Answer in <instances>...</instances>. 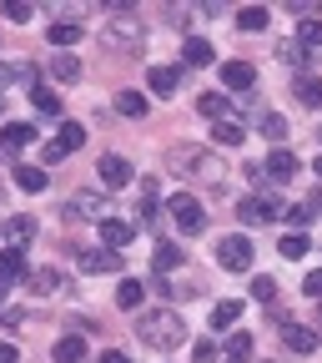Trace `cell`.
<instances>
[{"instance_id": "6da1fadb", "label": "cell", "mask_w": 322, "mask_h": 363, "mask_svg": "<svg viewBox=\"0 0 322 363\" xmlns=\"http://www.w3.org/2000/svg\"><path fill=\"white\" fill-rule=\"evenodd\" d=\"M166 167H171L176 177H187V182H207V187H217V182L226 177V162H222L217 152H207V147H192V142L171 147V152H166Z\"/></svg>"}, {"instance_id": "7a4b0ae2", "label": "cell", "mask_w": 322, "mask_h": 363, "mask_svg": "<svg viewBox=\"0 0 322 363\" xmlns=\"http://www.w3.org/2000/svg\"><path fill=\"white\" fill-rule=\"evenodd\" d=\"M136 338L146 348H156V353H171V348L187 343V323H181L171 308H151V313L136 318Z\"/></svg>"}, {"instance_id": "3957f363", "label": "cell", "mask_w": 322, "mask_h": 363, "mask_svg": "<svg viewBox=\"0 0 322 363\" xmlns=\"http://www.w3.org/2000/svg\"><path fill=\"white\" fill-rule=\"evenodd\" d=\"M101 35H106V45H116V51H126V56H136V51H142V40H146V26H142V16H131V11L116 6V11L106 16Z\"/></svg>"}, {"instance_id": "277c9868", "label": "cell", "mask_w": 322, "mask_h": 363, "mask_svg": "<svg viewBox=\"0 0 322 363\" xmlns=\"http://www.w3.org/2000/svg\"><path fill=\"white\" fill-rule=\"evenodd\" d=\"M166 212H171V222H176L187 238L207 233V207H202L192 192H176V197H166Z\"/></svg>"}, {"instance_id": "5b68a950", "label": "cell", "mask_w": 322, "mask_h": 363, "mask_svg": "<svg viewBox=\"0 0 322 363\" xmlns=\"http://www.w3.org/2000/svg\"><path fill=\"white\" fill-rule=\"evenodd\" d=\"M237 217L247 222V227H262V222H277V217H287V207L272 197V192H247L242 197V207H237Z\"/></svg>"}, {"instance_id": "8992f818", "label": "cell", "mask_w": 322, "mask_h": 363, "mask_svg": "<svg viewBox=\"0 0 322 363\" xmlns=\"http://www.w3.org/2000/svg\"><path fill=\"white\" fill-rule=\"evenodd\" d=\"M252 257H257V247H252L247 233H232V238H222V242H217V262H222L226 272H247Z\"/></svg>"}, {"instance_id": "52a82bcc", "label": "cell", "mask_w": 322, "mask_h": 363, "mask_svg": "<svg viewBox=\"0 0 322 363\" xmlns=\"http://www.w3.org/2000/svg\"><path fill=\"white\" fill-rule=\"evenodd\" d=\"M71 257L81 272H121V252L111 247H71Z\"/></svg>"}, {"instance_id": "ba28073f", "label": "cell", "mask_w": 322, "mask_h": 363, "mask_svg": "<svg viewBox=\"0 0 322 363\" xmlns=\"http://www.w3.org/2000/svg\"><path fill=\"white\" fill-rule=\"evenodd\" d=\"M131 242H136V222H126V217H106V222H101V247L126 252Z\"/></svg>"}, {"instance_id": "9c48e42d", "label": "cell", "mask_w": 322, "mask_h": 363, "mask_svg": "<svg viewBox=\"0 0 322 363\" xmlns=\"http://www.w3.org/2000/svg\"><path fill=\"white\" fill-rule=\"evenodd\" d=\"M96 172H101L106 187H131V182H136V167H131L126 157H116V152H106V157L96 162Z\"/></svg>"}, {"instance_id": "30bf717a", "label": "cell", "mask_w": 322, "mask_h": 363, "mask_svg": "<svg viewBox=\"0 0 322 363\" xmlns=\"http://www.w3.org/2000/svg\"><path fill=\"white\" fill-rule=\"evenodd\" d=\"M35 217H25V212H16V217H6V247H16V252H25L30 242H35Z\"/></svg>"}, {"instance_id": "8fae6325", "label": "cell", "mask_w": 322, "mask_h": 363, "mask_svg": "<svg viewBox=\"0 0 322 363\" xmlns=\"http://www.w3.org/2000/svg\"><path fill=\"white\" fill-rule=\"evenodd\" d=\"M282 343L292 348V353H317V343H322V333L317 328H307V323H282Z\"/></svg>"}, {"instance_id": "7c38bea8", "label": "cell", "mask_w": 322, "mask_h": 363, "mask_svg": "<svg viewBox=\"0 0 322 363\" xmlns=\"http://www.w3.org/2000/svg\"><path fill=\"white\" fill-rule=\"evenodd\" d=\"M146 86H151V96L171 101L176 86H181V66H151V71H146Z\"/></svg>"}, {"instance_id": "4fadbf2b", "label": "cell", "mask_w": 322, "mask_h": 363, "mask_svg": "<svg viewBox=\"0 0 322 363\" xmlns=\"http://www.w3.org/2000/svg\"><path fill=\"white\" fill-rule=\"evenodd\" d=\"M262 172H267L272 182H292V177L302 172V162H297V157H292L287 147H277V152H272V157L262 162Z\"/></svg>"}, {"instance_id": "5bb4252c", "label": "cell", "mask_w": 322, "mask_h": 363, "mask_svg": "<svg viewBox=\"0 0 322 363\" xmlns=\"http://www.w3.org/2000/svg\"><path fill=\"white\" fill-rule=\"evenodd\" d=\"M81 217H101V222H106V197H96V192H76L71 207H66V222H81Z\"/></svg>"}, {"instance_id": "9a60e30c", "label": "cell", "mask_w": 322, "mask_h": 363, "mask_svg": "<svg viewBox=\"0 0 322 363\" xmlns=\"http://www.w3.org/2000/svg\"><path fill=\"white\" fill-rule=\"evenodd\" d=\"M252 81H257V66H252V61H226V66H222V86L242 91V96L252 91Z\"/></svg>"}, {"instance_id": "2e32d148", "label": "cell", "mask_w": 322, "mask_h": 363, "mask_svg": "<svg viewBox=\"0 0 322 363\" xmlns=\"http://www.w3.org/2000/svg\"><path fill=\"white\" fill-rule=\"evenodd\" d=\"M212 136L222 147H242L247 142V121L242 116H226V121H212Z\"/></svg>"}, {"instance_id": "e0dca14e", "label": "cell", "mask_w": 322, "mask_h": 363, "mask_svg": "<svg viewBox=\"0 0 322 363\" xmlns=\"http://www.w3.org/2000/svg\"><path fill=\"white\" fill-rule=\"evenodd\" d=\"M16 278H30V272H25V252L0 247V283H16Z\"/></svg>"}, {"instance_id": "ac0fdd59", "label": "cell", "mask_w": 322, "mask_h": 363, "mask_svg": "<svg viewBox=\"0 0 322 363\" xmlns=\"http://www.w3.org/2000/svg\"><path fill=\"white\" fill-rule=\"evenodd\" d=\"M142 298H146V283L121 278V288H116V308H121V313H136V308H142Z\"/></svg>"}, {"instance_id": "d6986e66", "label": "cell", "mask_w": 322, "mask_h": 363, "mask_svg": "<svg viewBox=\"0 0 322 363\" xmlns=\"http://www.w3.org/2000/svg\"><path fill=\"white\" fill-rule=\"evenodd\" d=\"M181 257H187V252H181L176 242H166V238H161V242H156V252H151V267H156L161 278H166L171 267H181Z\"/></svg>"}, {"instance_id": "ffe728a7", "label": "cell", "mask_w": 322, "mask_h": 363, "mask_svg": "<svg viewBox=\"0 0 322 363\" xmlns=\"http://www.w3.org/2000/svg\"><path fill=\"white\" fill-rule=\"evenodd\" d=\"M51 358H56V363H81V358H86V338H81V333H66V338L51 348Z\"/></svg>"}, {"instance_id": "44dd1931", "label": "cell", "mask_w": 322, "mask_h": 363, "mask_svg": "<svg viewBox=\"0 0 322 363\" xmlns=\"http://www.w3.org/2000/svg\"><path fill=\"white\" fill-rule=\"evenodd\" d=\"M181 61H187V66H212V61H217V51H212L202 35H192L187 45H181Z\"/></svg>"}, {"instance_id": "7402d4cb", "label": "cell", "mask_w": 322, "mask_h": 363, "mask_svg": "<svg viewBox=\"0 0 322 363\" xmlns=\"http://www.w3.org/2000/svg\"><path fill=\"white\" fill-rule=\"evenodd\" d=\"M0 142L21 152V147H30V142H35V126H30V121H6V131H0Z\"/></svg>"}, {"instance_id": "603a6c76", "label": "cell", "mask_w": 322, "mask_h": 363, "mask_svg": "<svg viewBox=\"0 0 322 363\" xmlns=\"http://www.w3.org/2000/svg\"><path fill=\"white\" fill-rule=\"evenodd\" d=\"M30 293H40V298L61 293V272H56V267H35V272H30Z\"/></svg>"}, {"instance_id": "cb8c5ba5", "label": "cell", "mask_w": 322, "mask_h": 363, "mask_svg": "<svg viewBox=\"0 0 322 363\" xmlns=\"http://www.w3.org/2000/svg\"><path fill=\"white\" fill-rule=\"evenodd\" d=\"M197 111L212 116V121H226V116H232V111H226V96H222V91H202V96H197Z\"/></svg>"}, {"instance_id": "d4e9b609", "label": "cell", "mask_w": 322, "mask_h": 363, "mask_svg": "<svg viewBox=\"0 0 322 363\" xmlns=\"http://www.w3.org/2000/svg\"><path fill=\"white\" fill-rule=\"evenodd\" d=\"M297 101H302L307 111H317V106H322V81H317V76H307V71L297 76Z\"/></svg>"}, {"instance_id": "484cf974", "label": "cell", "mask_w": 322, "mask_h": 363, "mask_svg": "<svg viewBox=\"0 0 322 363\" xmlns=\"http://www.w3.org/2000/svg\"><path fill=\"white\" fill-rule=\"evenodd\" d=\"M16 187H21V192H45V172H40V167L16 162Z\"/></svg>"}, {"instance_id": "4316f807", "label": "cell", "mask_w": 322, "mask_h": 363, "mask_svg": "<svg viewBox=\"0 0 322 363\" xmlns=\"http://www.w3.org/2000/svg\"><path fill=\"white\" fill-rule=\"evenodd\" d=\"M297 45H302V51H317V45H322V21L317 16L297 21Z\"/></svg>"}, {"instance_id": "83f0119b", "label": "cell", "mask_w": 322, "mask_h": 363, "mask_svg": "<svg viewBox=\"0 0 322 363\" xmlns=\"http://www.w3.org/2000/svg\"><path fill=\"white\" fill-rule=\"evenodd\" d=\"M81 35H86V30H81L76 21H56L51 30H45V40H51V45H76Z\"/></svg>"}, {"instance_id": "f1b7e54d", "label": "cell", "mask_w": 322, "mask_h": 363, "mask_svg": "<svg viewBox=\"0 0 322 363\" xmlns=\"http://www.w3.org/2000/svg\"><path fill=\"white\" fill-rule=\"evenodd\" d=\"M11 81H40V71L30 61H16V66H0V91H6Z\"/></svg>"}, {"instance_id": "f546056e", "label": "cell", "mask_w": 322, "mask_h": 363, "mask_svg": "<svg viewBox=\"0 0 322 363\" xmlns=\"http://www.w3.org/2000/svg\"><path fill=\"white\" fill-rule=\"evenodd\" d=\"M237 318H242V303H237V298H226V303L212 308V328H232Z\"/></svg>"}, {"instance_id": "4dcf8cb0", "label": "cell", "mask_w": 322, "mask_h": 363, "mask_svg": "<svg viewBox=\"0 0 322 363\" xmlns=\"http://www.w3.org/2000/svg\"><path fill=\"white\" fill-rule=\"evenodd\" d=\"M51 76H56V81H81V61H76L71 51H61V56L51 61Z\"/></svg>"}, {"instance_id": "1f68e13d", "label": "cell", "mask_w": 322, "mask_h": 363, "mask_svg": "<svg viewBox=\"0 0 322 363\" xmlns=\"http://www.w3.org/2000/svg\"><path fill=\"white\" fill-rule=\"evenodd\" d=\"M30 101H35V111H45V116H61V96H56V91L30 86Z\"/></svg>"}, {"instance_id": "d6a6232c", "label": "cell", "mask_w": 322, "mask_h": 363, "mask_svg": "<svg viewBox=\"0 0 322 363\" xmlns=\"http://www.w3.org/2000/svg\"><path fill=\"white\" fill-rule=\"evenodd\" d=\"M116 111H121V116H146V96H142V91H121V96H116Z\"/></svg>"}, {"instance_id": "836d02e7", "label": "cell", "mask_w": 322, "mask_h": 363, "mask_svg": "<svg viewBox=\"0 0 322 363\" xmlns=\"http://www.w3.org/2000/svg\"><path fill=\"white\" fill-rule=\"evenodd\" d=\"M307 247H312V242H307V233H287V238L277 242V252H282V257H292V262H297V257H307Z\"/></svg>"}, {"instance_id": "e575fe53", "label": "cell", "mask_w": 322, "mask_h": 363, "mask_svg": "<svg viewBox=\"0 0 322 363\" xmlns=\"http://www.w3.org/2000/svg\"><path fill=\"white\" fill-rule=\"evenodd\" d=\"M56 147H61V152H76V147H86V126L66 121V126H61V136H56Z\"/></svg>"}, {"instance_id": "d590c367", "label": "cell", "mask_w": 322, "mask_h": 363, "mask_svg": "<svg viewBox=\"0 0 322 363\" xmlns=\"http://www.w3.org/2000/svg\"><path fill=\"white\" fill-rule=\"evenodd\" d=\"M262 136H267V142H277V147H282V142H287V121H282L277 111H267V116H262Z\"/></svg>"}, {"instance_id": "8d00e7d4", "label": "cell", "mask_w": 322, "mask_h": 363, "mask_svg": "<svg viewBox=\"0 0 322 363\" xmlns=\"http://www.w3.org/2000/svg\"><path fill=\"white\" fill-rule=\"evenodd\" d=\"M267 21H272V16H267L262 6H247V11H237V26H242V30H267Z\"/></svg>"}, {"instance_id": "74e56055", "label": "cell", "mask_w": 322, "mask_h": 363, "mask_svg": "<svg viewBox=\"0 0 322 363\" xmlns=\"http://www.w3.org/2000/svg\"><path fill=\"white\" fill-rule=\"evenodd\" d=\"M226 358L247 363V358H252V333H232V338H226Z\"/></svg>"}, {"instance_id": "f35d334b", "label": "cell", "mask_w": 322, "mask_h": 363, "mask_svg": "<svg viewBox=\"0 0 322 363\" xmlns=\"http://www.w3.org/2000/svg\"><path fill=\"white\" fill-rule=\"evenodd\" d=\"M252 298L257 303H272V298H277V283H272L267 272H257V278H252Z\"/></svg>"}, {"instance_id": "ab89813d", "label": "cell", "mask_w": 322, "mask_h": 363, "mask_svg": "<svg viewBox=\"0 0 322 363\" xmlns=\"http://www.w3.org/2000/svg\"><path fill=\"white\" fill-rule=\"evenodd\" d=\"M277 56H282V66H292V71H302V66H307V51H302L297 40H287V45H282Z\"/></svg>"}, {"instance_id": "60d3db41", "label": "cell", "mask_w": 322, "mask_h": 363, "mask_svg": "<svg viewBox=\"0 0 322 363\" xmlns=\"http://www.w3.org/2000/svg\"><path fill=\"white\" fill-rule=\"evenodd\" d=\"M6 16H11L16 26H30V21H35V11H30V0H11V6H6Z\"/></svg>"}, {"instance_id": "b9f144b4", "label": "cell", "mask_w": 322, "mask_h": 363, "mask_svg": "<svg viewBox=\"0 0 322 363\" xmlns=\"http://www.w3.org/2000/svg\"><path fill=\"white\" fill-rule=\"evenodd\" d=\"M312 217H317V212H312L307 202H302V207H287V222L297 227V233H302V227H312Z\"/></svg>"}, {"instance_id": "7bdbcfd3", "label": "cell", "mask_w": 322, "mask_h": 363, "mask_svg": "<svg viewBox=\"0 0 322 363\" xmlns=\"http://www.w3.org/2000/svg\"><path fill=\"white\" fill-rule=\"evenodd\" d=\"M302 293H307V298H322V267H312L307 278H302Z\"/></svg>"}, {"instance_id": "ee69618b", "label": "cell", "mask_w": 322, "mask_h": 363, "mask_svg": "<svg viewBox=\"0 0 322 363\" xmlns=\"http://www.w3.org/2000/svg\"><path fill=\"white\" fill-rule=\"evenodd\" d=\"M192 353H197V363H212V358H217V343H212V338H197Z\"/></svg>"}, {"instance_id": "f6af8a7d", "label": "cell", "mask_w": 322, "mask_h": 363, "mask_svg": "<svg viewBox=\"0 0 322 363\" xmlns=\"http://www.w3.org/2000/svg\"><path fill=\"white\" fill-rule=\"evenodd\" d=\"M0 363H21V353H16V343H0Z\"/></svg>"}, {"instance_id": "bcb514c9", "label": "cell", "mask_w": 322, "mask_h": 363, "mask_svg": "<svg viewBox=\"0 0 322 363\" xmlns=\"http://www.w3.org/2000/svg\"><path fill=\"white\" fill-rule=\"evenodd\" d=\"M101 363H131V358H126L121 348H106V353H101Z\"/></svg>"}, {"instance_id": "7dc6e473", "label": "cell", "mask_w": 322, "mask_h": 363, "mask_svg": "<svg viewBox=\"0 0 322 363\" xmlns=\"http://www.w3.org/2000/svg\"><path fill=\"white\" fill-rule=\"evenodd\" d=\"M0 167H16V147H6V142H0Z\"/></svg>"}, {"instance_id": "c3c4849f", "label": "cell", "mask_w": 322, "mask_h": 363, "mask_svg": "<svg viewBox=\"0 0 322 363\" xmlns=\"http://www.w3.org/2000/svg\"><path fill=\"white\" fill-rule=\"evenodd\" d=\"M307 207H312V212H317V217H322V192H317V197H312V202H307Z\"/></svg>"}, {"instance_id": "681fc988", "label": "cell", "mask_w": 322, "mask_h": 363, "mask_svg": "<svg viewBox=\"0 0 322 363\" xmlns=\"http://www.w3.org/2000/svg\"><path fill=\"white\" fill-rule=\"evenodd\" d=\"M312 172H317V177H322V157H317V162H312Z\"/></svg>"}, {"instance_id": "f907efd6", "label": "cell", "mask_w": 322, "mask_h": 363, "mask_svg": "<svg viewBox=\"0 0 322 363\" xmlns=\"http://www.w3.org/2000/svg\"><path fill=\"white\" fill-rule=\"evenodd\" d=\"M0 298H6V283H0Z\"/></svg>"}, {"instance_id": "816d5d0a", "label": "cell", "mask_w": 322, "mask_h": 363, "mask_svg": "<svg viewBox=\"0 0 322 363\" xmlns=\"http://www.w3.org/2000/svg\"><path fill=\"white\" fill-rule=\"evenodd\" d=\"M317 147H322V131H317Z\"/></svg>"}, {"instance_id": "f5cc1de1", "label": "cell", "mask_w": 322, "mask_h": 363, "mask_svg": "<svg viewBox=\"0 0 322 363\" xmlns=\"http://www.w3.org/2000/svg\"><path fill=\"white\" fill-rule=\"evenodd\" d=\"M226 363H237V358H226Z\"/></svg>"}]
</instances>
